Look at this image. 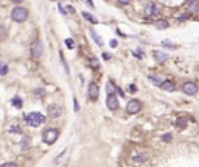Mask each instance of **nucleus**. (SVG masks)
<instances>
[{
    "instance_id": "obj_15",
    "label": "nucleus",
    "mask_w": 199,
    "mask_h": 167,
    "mask_svg": "<svg viewBox=\"0 0 199 167\" xmlns=\"http://www.w3.org/2000/svg\"><path fill=\"white\" fill-rule=\"evenodd\" d=\"M154 27H156L157 30H165V28H168V27H170V22H168V20H165V19H159V20H156V22H154Z\"/></svg>"
},
{
    "instance_id": "obj_29",
    "label": "nucleus",
    "mask_w": 199,
    "mask_h": 167,
    "mask_svg": "<svg viewBox=\"0 0 199 167\" xmlns=\"http://www.w3.org/2000/svg\"><path fill=\"white\" fill-rule=\"evenodd\" d=\"M128 91L132 92V94H135V92H137V86H135V84H129V86H128Z\"/></svg>"
},
{
    "instance_id": "obj_3",
    "label": "nucleus",
    "mask_w": 199,
    "mask_h": 167,
    "mask_svg": "<svg viewBox=\"0 0 199 167\" xmlns=\"http://www.w3.org/2000/svg\"><path fill=\"white\" fill-rule=\"evenodd\" d=\"M58 137H59V131L56 128H47L42 133V141L45 142L47 145H53L55 142L58 141Z\"/></svg>"
},
{
    "instance_id": "obj_19",
    "label": "nucleus",
    "mask_w": 199,
    "mask_h": 167,
    "mask_svg": "<svg viewBox=\"0 0 199 167\" xmlns=\"http://www.w3.org/2000/svg\"><path fill=\"white\" fill-rule=\"evenodd\" d=\"M176 127L179 128V130H184V128H187V119H178L176 120Z\"/></svg>"
},
{
    "instance_id": "obj_17",
    "label": "nucleus",
    "mask_w": 199,
    "mask_h": 167,
    "mask_svg": "<svg viewBox=\"0 0 199 167\" xmlns=\"http://www.w3.org/2000/svg\"><path fill=\"white\" fill-rule=\"evenodd\" d=\"M11 105H13L14 108L20 109V108L23 106V102H22V99H20V97H17V95H16V97H13V100H11Z\"/></svg>"
},
{
    "instance_id": "obj_31",
    "label": "nucleus",
    "mask_w": 199,
    "mask_h": 167,
    "mask_svg": "<svg viewBox=\"0 0 199 167\" xmlns=\"http://www.w3.org/2000/svg\"><path fill=\"white\" fill-rule=\"evenodd\" d=\"M162 44H163V45H165V47H166V45H168V47H171V49H174V47H176V45H174V44H171V42H170V41H163V42H162Z\"/></svg>"
},
{
    "instance_id": "obj_18",
    "label": "nucleus",
    "mask_w": 199,
    "mask_h": 167,
    "mask_svg": "<svg viewBox=\"0 0 199 167\" xmlns=\"http://www.w3.org/2000/svg\"><path fill=\"white\" fill-rule=\"evenodd\" d=\"M81 14H83V17H84L86 20H89L90 23H98V19H96L95 16H92L90 13H86V11H83Z\"/></svg>"
},
{
    "instance_id": "obj_39",
    "label": "nucleus",
    "mask_w": 199,
    "mask_h": 167,
    "mask_svg": "<svg viewBox=\"0 0 199 167\" xmlns=\"http://www.w3.org/2000/svg\"><path fill=\"white\" fill-rule=\"evenodd\" d=\"M103 58H104V59H111V55L104 52V53H103Z\"/></svg>"
},
{
    "instance_id": "obj_20",
    "label": "nucleus",
    "mask_w": 199,
    "mask_h": 167,
    "mask_svg": "<svg viewBox=\"0 0 199 167\" xmlns=\"http://www.w3.org/2000/svg\"><path fill=\"white\" fill-rule=\"evenodd\" d=\"M90 36H92V38L95 39V42H96V44H98L99 47L103 45V41H101V38H99V36H98V35H96V33H95L93 30H90Z\"/></svg>"
},
{
    "instance_id": "obj_21",
    "label": "nucleus",
    "mask_w": 199,
    "mask_h": 167,
    "mask_svg": "<svg viewBox=\"0 0 199 167\" xmlns=\"http://www.w3.org/2000/svg\"><path fill=\"white\" fill-rule=\"evenodd\" d=\"M8 131H10V133H22V128H20V125L13 124V125L8 128Z\"/></svg>"
},
{
    "instance_id": "obj_27",
    "label": "nucleus",
    "mask_w": 199,
    "mask_h": 167,
    "mask_svg": "<svg viewBox=\"0 0 199 167\" xmlns=\"http://www.w3.org/2000/svg\"><path fill=\"white\" fill-rule=\"evenodd\" d=\"M106 88H107V89H106V91H107V94H114V89H115V88H114L112 81H107V86H106Z\"/></svg>"
},
{
    "instance_id": "obj_11",
    "label": "nucleus",
    "mask_w": 199,
    "mask_h": 167,
    "mask_svg": "<svg viewBox=\"0 0 199 167\" xmlns=\"http://www.w3.org/2000/svg\"><path fill=\"white\" fill-rule=\"evenodd\" d=\"M160 13V8L156 2H148L145 6V14L146 16H157Z\"/></svg>"
},
{
    "instance_id": "obj_24",
    "label": "nucleus",
    "mask_w": 199,
    "mask_h": 167,
    "mask_svg": "<svg viewBox=\"0 0 199 167\" xmlns=\"http://www.w3.org/2000/svg\"><path fill=\"white\" fill-rule=\"evenodd\" d=\"M162 141H163V142H171V141H173V134H171V133L162 134Z\"/></svg>"
},
{
    "instance_id": "obj_14",
    "label": "nucleus",
    "mask_w": 199,
    "mask_h": 167,
    "mask_svg": "<svg viewBox=\"0 0 199 167\" xmlns=\"http://www.w3.org/2000/svg\"><path fill=\"white\" fill-rule=\"evenodd\" d=\"M160 89H163L166 92H174L176 91V84H174V81H171V80H166V81H163L160 84Z\"/></svg>"
},
{
    "instance_id": "obj_33",
    "label": "nucleus",
    "mask_w": 199,
    "mask_h": 167,
    "mask_svg": "<svg viewBox=\"0 0 199 167\" xmlns=\"http://www.w3.org/2000/svg\"><path fill=\"white\" fill-rule=\"evenodd\" d=\"M73 106H75V111H78V109H80V106H78V100H76V99H73Z\"/></svg>"
},
{
    "instance_id": "obj_5",
    "label": "nucleus",
    "mask_w": 199,
    "mask_h": 167,
    "mask_svg": "<svg viewBox=\"0 0 199 167\" xmlns=\"http://www.w3.org/2000/svg\"><path fill=\"white\" fill-rule=\"evenodd\" d=\"M47 114L52 119H58V117H61L64 114V108L59 103H52V105H48V108H47Z\"/></svg>"
},
{
    "instance_id": "obj_4",
    "label": "nucleus",
    "mask_w": 199,
    "mask_h": 167,
    "mask_svg": "<svg viewBox=\"0 0 199 167\" xmlns=\"http://www.w3.org/2000/svg\"><path fill=\"white\" fill-rule=\"evenodd\" d=\"M42 55H44V44L39 39L33 41L31 45H30V56L33 59H39Z\"/></svg>"
},
{
    "instance_id": "obj_34",
    "label": "nucleus",
    "mask_w": 199,
    "mask_h": 167,
    "mask_svg": "<svg viewBox=\"0 0 199 167\" xmlns=\"http://www.w3.org/2000/svg\"><path fill=\"white\" fill-rule=\"evenodd\" d=\"M118 2H120L121 5H129V3H131V0H118Z\"/></svg>"
},
{
    "instance_id": "obj_26",
    "label": "nucleus",
    "mask_w": 199,
    "mask_h": 167,
    "mask_svg": "<svg viewBox=\"0 0 199 167\" xmlns=\"http://www.w3.org/2000/svg\"><path fill=\"white\" fill-rule=\"evenodd\" d=\"M89 64H90L92 67H95V69H96V67L99 66V64H98V59H96V58H89Z\"/></svg>"
},
{
    "instance_id": "obj_16",
    "label": "nucleus",
    "mask_w": 199,
    "mask_h": 167,
    "mask_svg": "<svg viewBox=\"0 0 199 167\" xmlns=\"http://www.w3.org/2000/svg\"><path fill=\"white\" fill-rule=\"evenodd\" d=\"M148 80L151 81L153 84H156V86H160V84L163 83L162 77H160V75H156V74H149V75H148Z\"/></svg>"
},
{
    "instance_id": "obj_35",
    "label": "nucleus",
    "mask_w": 199,
    "mask_h": 167,
    "mask_svg": "<svg viewBox=\"0 0 199 167\" xmlns=\"http://www.w3.org/2000/svg\"><path fill=\"white\" fill-rule=\"evenodd\" d=\"M109 45L112 47V49H115V47H117V41H115V39H114V41H111V42H109Z\"/></svg>"
},
{
    "instance_id": "obj_32",
    "label": "nucleus",
    "mask_w": 199,
    "mask_h": 167,
    "mask_svg": "<svg viewBox=\"0 0 199 167\" xmlns=\"http://www.w3.org/2000/svg\"><path fill=\"white\" fill-rule=\"evenodd\" d=\"M178 20H187L188 19V14H184V16H176Z\"/></svg>"
},
{
    "instance_id": "obj_10",
    "label": "nucleus",
    "mask_w": 199,
    "mask_h": 167,
    "mask_svg": "<svg viewBox=\"0 0 199 167\" xmlns=\"http://www.w3.org/2000/svg\"><path fill=\"white\" fill-rule=\"evenodd\" d=\"M149 159V153L146 152V150H143V152H135L134 155H132V161L135 162V164H145L146 161Z\"/></svg>"
},
{
    "instance_id": "obj_9",
    "label": "nucleus",
    "mask_w": 199,
    "mask_h": 167,
    "mask_svg": "<svg viewBox=\"0 0 199 167\" xmlns=\"http://www.w3.org/2000/svg\"><path fill=\"white\" fill-rule=\"evenodd\" d=\"M87 94H89V99H90L92 102L98 100V97H99V88H98V84H96L95 81H90V83H89Z\"/></svg>"
},
{
    "instance_id": "obj_13",
    "label": "nucleus",
    "mask_w": 199,
    "mask_h": 167,
    "mask_svg": "<svg viewBox=\"0 0 199 167\" xmlns=\"http://www.w3.org/2000/svg\"><path fill=\"white\" fill-rule=\"evenodd\" d=\"M153 56H154V59H156L159 64H162V63H165V61L168 59V52H160V50H156V52L153 53Z\"/></svg>"
},
{
    "instance_id": "obj_28",
    "label": "nucleus",
    "mask_w": 199,
    "mask_h": 167,
    "mask_svg": "<svg viewBox=\"0 0 199 167\" xmlns=\"http://www.w3.org/2000/svg\"><path fill=\"white\" fill-rule=\"evenodd\" d=\"M0 167H17L16 162H5V164H0Z\"/></svg>"
},
{
    "instance_id": "obj_25",
    "label": "nucleus",
    "mask_w": 199,
    "mask_h": 167,
    "mask_svg": "<svg viewBox=\"0 0 199 167\" xmlns=\"http://www.w3.org/2000/svg\"><path fill=\"white\" fill-rule=\"evenodd\" d=\"M65 45L68 47V49H75V42H73V39H72V38H67V39H65Z\"/></svg>"
},
{
    "instance_id": "obj_37",
    "label": "nucleus",
    "mask_w": 199,
    "mask_h": 167,
    "mask_svg": "<svg viewBox=\"0 0 199 167\" xmlns=\"http://www.w3.org/2000/svg\"><path fill=\"white\" fill-rule=\"evenodd\" d=\"M11 2H13V3H14V5L17 6V5H20V3L23 2V0H11Z\"/></svg>"
},
{
    "instance_id": "obj_30",
    "label": "nucleus",
    "mask_w": 199,
    "mask_h": 167,
    "mask_svg": "<svg viewBox=\"0 0 199 167\" xmlns=\"http://www.w3.org/2000/svg\"><path fill=\"white\" fill-rule=\"evenodd\" d=\"M143 55H145V53H143V52H142V50H140V49H139V50H135V52H134V56H137V58H143Z\"/></svg>"
},
{
    "instance_id": "obj_1",
    "label": "nucleus",
    "mask_w": 199,
    "mask_h": 167,
    "mask_svg": "<svg viewBox=\"0 0 199 167\" xmlns=\"http://www.w3.org/2000/svg\"><path fill=\"white\" fill-rule=\"evenodd\" d=\"M23 119H25V122L28 124V127H31V128H37V127L44 125L45 120H47V117L42 112H39V111L27 112V114L23 116Z\"/></svg>"
},
{
    "instance_id": "obj_23",
    "label": "nucleus",
    "mask_w": 199,
    "mask_h": 167,
    "mask_svg": "<svg viewBox=\"0 0 199 167\" xmlns=\"http://www.w3.org/2000/svg\"><path fill=\"white\" fill-rule=\"evenodd\" d=\"M6 35H8L6 27H5V25H0V41H3V39L6 38Z\"/></svg>"
},
{
    "instance_id": "obj_2",
    "label": "nucleus",
    "mask_w": 199,
    "mask_h": 167,
    "mask_svg": "<svg viewBox=\"0 0 199 167\" xmlns=\"http://www.w3.org/2000/svg\"><path fill=\"white\" fill-rule=\"evenodd\" d=\"M28 16H30L28 10L25 8V6H20V5L14 6L13 11H11V19H13L14 22H17V23L27 22V20H28Z\"/></svg>"
},
{
    "instance_id": "obj_22",
    "label": "nucleus",
    "mask_w": 199,
    "mask_h": 167,
    "mask_svg": "<svg viewBox=\"0 0 199 167\" xmlns=\"http://www.w3.org/2000/svg\"><path fill=\"white\" fill-rule=\"evenodd\" d=\"M6 72H8V64L0 61V75H6Z\"/></svg>"
},
{
    "instance_id": "obj_7",
    "label": "nucleus",
    "mask_w": 199,
    "mask_h": 167,
    "mask_svg": "<svg viewBox=\"0 0 199 167\" xmlns=\"http://www.w3.org/2000/svg\"><path fill=\"white\" fill-rule=\"evenodd\" d=\"M142 111V102L137 99H131L126 103V112L128 114H139Z\"/></svg>"
},
{
    "instance_id": "obj_8",
    "label": "nucleus",
    "mask_w": 199,
    "mask_h": 167,
    "mask_svg": "<svg viewBox=\"0 0 199 167\" xmlns=\"http://www.w3.org/2000/svg\"><path fill=\"white\" fill-rule=\"evenodd\" d=\"M106 106H107V109H111V111H117V109L120 108V102H118V97H117L115 94H107Z\"/></svg>"
},
{
    "instance_id": "obj_38",
    "label": "nucleus",
    "mask_w": 199,
    "mask_h": 167,
    "mask_svg": "<svg viewBox=\"0 0 199 167\" xmlns=\"http://www.w3.org/2000/svg\"><path fill=\"white\" fill-rule=\"evenodd\" d=\"M58 8H59V11H61V14H64V16H65V11H64V8L61 6V3H58Z\"/></svg>"
},
{
    "instance_id": "obj_36",
    "label": "nucleus",
    "mask_w": 199,
    "mask_h": 167,
    "mask_svg": "<svg viewBox=\"0 0 199 167\" xmlns=\"http://www.w3.org/2000/svg\"><path fill=\"white\" fill-rule=\"evenodd\" d=\"M86 2H87V5H89L90 8H93V10H95V5H93V2H92V0H86Z\"/></svg>"
},
{
    "instance_id": "obj_12",
    "label": "nucleus",
    "mask_w": 199,
    "mask_h": 167,
    "mask_svg": "<svg viewBox=\"0 0 199 167\" xmlns=\"http://www.w3.org/2000/svg\"><path fill=\"white\" fill-rule=\"evenodd\" d=\"M185 6H187V10H188L190 13L194 14V13L199 11V0H187Z\"/></svg>"
},
{
    "instance_id": "obj_6",
    "label": "nucleus",
    "mask_w": 199,
    "mask_h": 167,
    "mask_svg": "<svg viewBox=\"0 0 199 167\" xmlns=\"http://www.w3.org/2000/svg\"><path fill=\"white\" fill-rule=\"evenodd\" d=\"M181 91L185 95H196L197 91H199V88H197V84L194 81H184L182 86H181Z\"/></svg>"
}]
</instances>
